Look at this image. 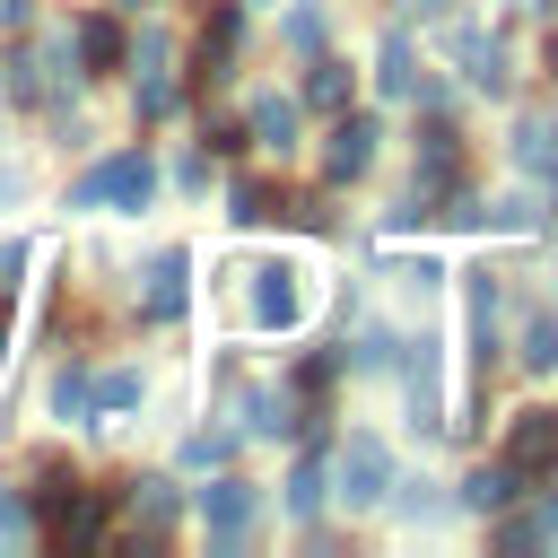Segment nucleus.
I'll return each instance as SVG.
<instances>
[{"mask_svg": "<svg viewBox=\"0 0 558 558\" xmlns=\"http://www.w3.org/2000/svg\"><path fill=\"white\" fill-rule=\"evenodd\" d=\"M462 357H471V384H488L497 375V357H506V279L488 270V262H471L462 270Z\"/></svg>", "mask_w": 558, "mask_h": 558, "instance_id": "nucleus-1", "label": "nucleus"}, {"mask_svg": "<svg viewBox=\"0 0 558 558\" xmlns=\"http://www.w3.org/2000/svg\"><path fill=\"white\" fill-rule=\"evenodd\" d=\"M105 514H113L105 488H70V497L52 506V523H44V541H52V549H87V541L105 532Z\"/></svg>", "mask_w": 558, "mask_h": 558, "instance_id": "nucleus-12", "label": "nucleus"}, {"mask_svg": "<svg viewBox=\"0 0 558 558\" xmlns=\"http://www.w3.org/2000/svg\"><path fill=\"white\" fill-rule=\"evenodd\" d=\"M305 323V270L296 262H253L244 270V331H296Z\"/></svg>", "mask_w": 558, "mask_h": 558, "instance_id": "nucleus-5", "label": "nucleus"}, {"mask_svg": "<svg viewBox=\"0 0 558 558\" xmlns=\"http://www.w3.org/2000/svg\"><path fill=\"white\" fill-rule=\"evenodd\" d=\"M488 541L497 549H532V541H558V497H541V506H506V514H488Z\"/></svg>", "mask_w": 558, "mask_h": 558, "instance_id": "nucleus-20", "label": "nucleus"}, {"mask_svg": "<svg viewBox=\"0 0 558 558\" xmlns=\"http://www.w3.org/2000/svg\"><path fill=\"white\" fill-rule=\"evenodd\" d=\"M323 497H331V445L314 436V445L296 453V471H288V514H296V523H314V514H323Z\"/></svg>", "mask_w": 558, "mask_h": 558, "instance_id": "nucleus-17", "label": "nucleus"}, {"mask_svg": "<svg viewBox=\"0 0 558 558\" xmlns=\"http://www.w3.org/2000/svg\"><path fill=\"white\" fill-rule=\"evenodd\" d=\"M445 52H453V70H462V87H480V96H506L514 87V70H506V35H488V26H453L445 35Z\"/></svg>", "mask_w": 558, "mask_h": 558, "instance_id": "nucleus-7", "label": "nucleus"}, {"mask_svg": "<svg viewBox=\"0 0 558 558\" xmlns=\"http://www.w3.org/2000/svg\"><path fill=\"white\" fill-rule=\"evenodd\" d=\"M140 305H148V323H174V314L192 305V253H183V244L148 262V296H140Z\"/></svg>", "mask_w": 558, "mask_h": 558, "instance_id": "nucleus-16", "label": "nucleus"}, {"mask_svg": "<svg viewBox=\"0 0 558 558\" xmlns=\"http://www.w3.org/2000/svg\"><path fill=\"white\" fill-rule=\"evenodd\" d=\"M9 201H17V166H0V209H9Z\"/></svg>", "mask_w": 558, "mask_h": 558, "instance_id": "nucleus-31", "label": "nucleus"}, {"mask_svg": "<svg viewBox=\"0 0 558 558\" xmlns=\"http://www.w3.org/2000/svg\"><path fill=\"white\" fill-rule=\"evenodd\" d=\"M375 148H384V122L357 113V105H340L331 113V140H323V183H357L375 166Z\"/></svg>", "mask_w": 558, "mask_h": 558, "instance_id": "nucleus-6", "label": "nucleus"}, {"mask_svg": "<svg viewBox=\"0 0 558 558\" xmlns=\"http://www.w3.org/2000/svg\"><path fill=\"white\" fill-rule=\"evenodd\" d=\"M235 44H244V0H218V9L201 17V52H192L201 87H218V78L235 70Z\"/></svg>", "mask_w": 558, "mask_h": 558, "instance_id": "nucleus-10", "label": "nucleus"}, {"mask_svg": "<svg viewBox=\"0 0 558 558\" xmlns=\"http://www.w3.org/2000/svg\"><path fill=\"white\" fill-rule=\"evenodd\" d=\"M471 227H488V235H541V227H549V201H532V192H506V201H488Z\"/></svg>", "mask_w": 558, "mask_h": 558, "instance_id": "nucleus-22", "label": "nucleus"}, {"mask_svg": "<svg viewBox=\"0 0 558 558\" xmlns=\"http://www.w3.org/2000/svg\"><path fill=\"white\" fill-rule=\"evenodd\" d=\"M78 61H87V78H113L122 70V26L113 17H78Z\"/></svg>", "mask_w": 558, "mask_h": 558, "instance_id": "nucleus-23", "label": "nucleus"}, {"mask_svg": "<svg viewBox=\"0 0 558 558\" xmlns=\"http://www.w3.org/2000/svg\"><path fill=\"white\" fill-rule=\"evenodd\" d=\"M401 523H445L453 514V497H436V480H392V497H384Z\"/></svg>", "mask_w": 558, "mask_h": 558, "instance_id": "nucleus-26", "label": "nucleus"}, {"mask_svg": "<svg viewBox=\"0 0 558 558\" xmlns=\"http://www.w3.org/2000/svg\"><path fill=\"white\" fill-rule=\"evenodd\" d=\"M514 497H523V471H514L506 453H497V462H471V480L453 488V506H462V514H506Z\"/></svg>", "mask_w": 558, "mask_h": 558, "instance_id": "nucleus-14", "label": "nucleus"}, {"mask_svg": "<svg viewBox=\"0 0 558 558\" xmlns=\"http://www.w3.org/2000/svg\"><path fill=\"white\" fill-rule=\"evenodd\" d=\"M392 375H401L410 436H445V340H436V331H410V340L392 349Z\"/></svg>", "mask_w": 558, "mask_h": 558, "instance_id": "nucleus-2", "label": "nucleus"}, {"mask_svg": "<svg viewBox=\"0 0 558 558\" xmlns=\"http://www.w3.org/2000/svg\"><path fill=\"white\" fill-rule=\"evenodd\" d=\"M70 201H78V209H148V201H157V157H148V148H113L105 166L78 174Z\"/></svg>", "mask_w": 558, "mask_h": 558, "instance_id": "nucleus-4", "label": "nucleus"}, {"mask_svg": "<svg viewBox=\"0 0 558 558\" xmlns=\"http://www.w3.org/2000/svg\"><path fill=\"white\" fill-rule=\"evenodd\" d=\"M279 209H288V201H279L262 174H235V183H227V218H235V227H262V218H279Z\"/></svg>", "mask_w": 558, "mask_h": 558, "instance_id": "nucleus-24", "label": "nucleus"}, {"mask_svg": "<svg viewBox=\"0 0 558 558\" xmlns=\"http://www.w3.org/2000/svg\"><path fill=\"white\" fill-rule=\"evenodd\" d=\"M418 78H427V70H418L410 26H384V44H375V87H384L392 105H410V96H418Z\"/></svg>", "mask_w": 558, "mask_h": 558, "instance_id": "nucleus-15", "label": "nucleus"}, {"mask_svg": "<svg viewBox=\"0 0 558 558\" xmlns=\"http://www.w3.org/2000/svg\"><path fill=\"white\" fill-rule=\"evenodd\" d=\"M253 148H262V157H296V148H305V105L262 87V96H253Z\"/></svg>", "mask_w": 558, "mask_h": 558, "instance_id": "nucleus-11", "label": "nucleus"}, {"mask_svg": "<svg viewBox=\"0 0 558 558\" xmlns=\"http://www.w3.org/2000/svg\"><path fill=\"white\" fill-rule=\"evenodd\" d=\"M227 445H235L227 427H201V436H183V462H192V471H201V462H227Z\"/></svg>", "mask_w": 558, "mask_h": 558, "instance_id": "nucleus-30", "label": "nucleus"}, {"mask_svg": "<svg viewBox=\"0 0 558 558\" xmlns=\"http://www.w3.org/2000/svg\"><path fill=\"white\" fill-rule=\"evenodd\" d=\"M392 480H401V462H392V445H384L375 427L340 436V453H331V497H340L349 514H375V506L392 497Z\"/></svg>", "mask_w": 558, "mask_h": 558, "instance_id": "nucleus-3", "label": "nucleus"}, {"mask_svg": "<svg viewBox=\"0 0 558 558\" xmlns=\"http://www.w3.org/2000/svg\"><path fill=\"white\" fill-rule=\"evenodd\" d=\"M201 523H209V541H218V549H235V541L262 523V488H253V480H235V471H218V480L201 488Z\"/></svg>", "mask_w": 558, "mask_h": 558, "instance_id": "nucleus-8", "label": "nucleus"}, {"mask_svg": "<svg viewBox=\"0 0 558 558\" xmlns=\"http://www.w3.org/2000/svg\"><path fill=\"white\" fill-rule=\"evenodd\" d=\"M174 523H183L174 480H140V488H131V532H140V541H157V532H174Z\"/></svg>", "mask_w": 558, "mask_h": 558, "instance_id": "nucleus-21", "label": "nucleus"}, {"mask_svg": "<svg viewBox=\"0 0 558 558\" xmlns=\"http://www.w3.org/2000/svg\"><path fill=\"white\" fill-rule=\"evenodd\" d=\"M26 262H35V244H26V235H0V357H9V305H17Z\"/></svg>", "mask_w": 558, "mask_h": 558, "instance_id": "nucleus-27", "label": "nucleus"}, {"mask_svg": "<svg viewBox=\"0 0 558 558\" xmlns=\"http://www.w3.org/2000/svg\"><path fill=\"white\" fill-rule=\"evenodd\" d=\"M541 201H549V209H558V174H549V183H541Z\"/></svg>", "mask_w": 558, "mask_h": 558, "instance_id": "nucleus-32", "label": "nucleus"}, {"mask_svg": "<svg viewBox=\"0 0 558 558\" xmlns=\"http://www.w3.org/2000/svg\"><path fill=\"white\" fill-rule=\"evenodd\" d=\"M296 105H305V113H340V105H357V70H349V61H331V52H314V70H305Z\"/></svg>", "mask_w": 558, "mask_h": 558, "instance_id": "nucleus-18", "label": "nucleus"}, {"mask_svg": "<svg viewBox=\"0 0 558 558\" xmlns=\"http://www.w3.org/2000/svg\"><path fill=\"white\" fill-rule=\"evenodd\" d=\"M140 392H148L140 366H105V375H96V418H105V410H140Z\"/></svg>", "mask_w": 558, "mask_h": 558, "instance_id": "nucleus-28", "label": "nucleus"}, {"mask_svg": "<svg viewBox=\"0 0 558 558\" xmlns=\"http://www.w3.org/2000/svg\"><path fill=\"white\" fill-rule=\"evenodd\" d=\"M506 157H514V174L549 183V174H558V113H514V131H506Z\"/></svg>", "mask_w": 558, "mask_h": 558, "instance_id": "nucleus-13", "label": "nucleus"}, {"mask_svg": "<svg viewBox=\"0 0 558 558\" xmlns=\"http://www.w3.org/2000/svg\"><path fill=\"white\" fill-rule=\"evenodd\" d=\"M323 35H331V26H323V9H288V52H305V61H314V52H323Z\"/></svg>", "mask_w": 558, "mask_h": 558, "instance_id": "nucleus-29", "label": "nucleus"}, {"mask_svg": "<svg viewBox=\"0 0 558 558\" xmlns=\"http://www.w3.org/2000/svg\"><path fill=\"white\" fill-rule=\"evenodd\" d=\"M506 462L523 480H558V410L549 401H532V410L506 418Z\"/></svg>", "mask_w": 558, "mask_h": 558, "instance_id": "nucleus-9", "label": "nucleus"}, {"mask_svg": "<svg viewBox=\"0 0 558 558\" xmlns=\"http://www.w3.org/2000/svg\"><path fill=\"white\" fill-rule=\"evenodd\" d=\"M52 418H70V427L96 418V375H87V366H61V375H52Z\"/></svg>", "mask_w": 558, "mask_h": 558, "instance_id": "nucleus-25", "label": "nucleus"}, {"mask_svg": "<svg viewBox=\"0 0 558 558\" xmlns=\"http://www.w3.org/2000/svg\"><path fill=\"white\" fill-rule=\"evenodd\" d=\"M514 366H523V375H558V305H532V314H523Z\"/></svg>", "mask_w": 558, "mask_h": 558, "instance_id": "nucleus-19", "label": "nucleus"}]
</instances>
